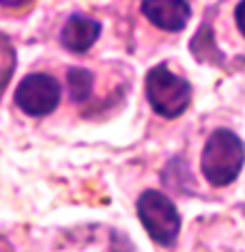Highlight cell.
Returning <instances> with one entry per match:
<instances>
[{
    "label": "cell",
    "mask_w": 245,
    "mask_h": 252,
    "mask_svg": "<svg viewBox=\"0 0 245 252\" xmlns=\"http://www.w3.org/2000/svg\"><path fill=\"white\" fill-rule=\"evenodd\" d=\"M245 145L235 131L219 127L209 136L202 149L200 168L207 181L215 188L230 186L243 170Z\"/></svg>",
    "instance_id": "cell-1"
},
{
    "label": "cell",
    "mask_w": 245,
    "mask_h": 252,
    "mask_svg": "<svg viewBox=\"0 0 245 252\" xmlns=\"http://www.w3.org/2000/svg\"><path fill=\"white\" fill-rule=\"evenodd\" d=\"M146 99L159 117L176 119L191 104V84L168 65H157L146 73Z\"/></svg>",
    "instance_id": "cell-2"
},
{
    "label": "cell",
    "mask_w": 245,
    "mask_h": 252,
    "mask_svg": "<svg viewBox=\"0 0 245 252\" xmlns=\"http://www.w3.org/2000/svg\"><path fill=\"white\" fill-rule=\"evenodd\" d=\"M138 218L153 242L162 246H172L181 231V216L174 203L166 194L157 190H146L138 198Z\"/></svg>",
    "instance_id": "cell-3"
},
{
    "label": "cell",
    "mask_w": 245,
    "mask_h": 252,
    "mask_svg": "<svg viewBox=\"0 0 245 252\" xmlns=\"http://www.w3.org/2000/svg\"><path fill=\"white\" fill-rule=\"evenodd\" d=\"M58 101L60 84L48 73H30L15 89V104L28 117H45L56 110Z\"/></svg>",
    "instance_id": "cell-4"
},
{
    "label": "cell",
    "mask_w": 245,
    "mask_h": 252,
    "mask_svg": "<svg viewBox=\"0 0 245 252\" xmlns=\"http://www.w3.org/2000/svg\"><path fill=\"white\" fill-rule=\"evenodd\" d=\"M142 13L153 26L166 32H179L191 18V7L187 0H142Z\"/></svg>",
    "instance_id": "cell-5"
},
{
    "label": "cell",
    "mask_w": 245,
    "mask_h": 252,
    "mask_svg": "<svg viewBox=\"0 0 245 252\" xmlns=\"http://www.w3.org/2000/svg\"><path fill=\"white\" fill-rule=\"evenodd\" d=\"M101 35V24L93 18H86L82 13L71 15L65 22L60 31V43L65 50L73 54H84L95 45V41Z\"/></svg>",
    "instance_id": "cell-6"
},
{
    "label": "cell",
    "mask_w": 245,
    "mask_h": 252,
    "mask_svg": "<svg viewBox=\"0 0 245 252\" xmlns=\"http://www.w3.org/2000/svg\"><path fill=\"white\" fill-rule=\"evenodd\" d=\"M67 89L73 101H84L93 91V73L82 67H71L67 71Z\"/></svg>",
    "instance_id": "cell-7"
},
{
    "label": "cell",
    "mask_w": 245,
    "mask_h": 252,
    "mask_svg": "<svg viewBox=\"0 0 245 252\" xmlns=\"http://www.w3.org/2000/svg\"><path fill=\"white\" fill-rule=\"evenodd\" d=\"M235 22H237V28L241 31V35L245 37V0H241V2L237 4V9H235Z\"/></svg>",
    "instance_id": "cell-8"
}]
</instances>
